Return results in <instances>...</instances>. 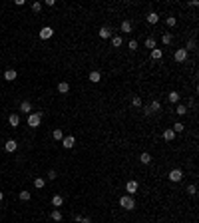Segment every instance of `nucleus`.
<instances>
[{"label":"nucleus","mask_w":199,"mask_h":223,"mask_svg":"<svg viewBox=\"0 0 199 223\" xmlns=\"http://www.w3.org/2000/svg\"><path fill=\"white\" fill-rule=\"evenodd\" d=\"M120 205L125 209V211H132V209L135 207V201H133L132 195H121L120 197Z\"/></svg>","instance_id":"f257e3e1"},{"label":"nucleus","mask_w":199,"mask_h":223,"mask_svg":"<svg viewBox=\"0 0 199 223\" xmlns=\"http://www.w3.org/2000/svg\"><path fill=\"white\" fill-rule=\"evenodd\" d=\"M40 121H42V113L40 112L30 113V116H28V125H30V128H38V125H40Z\"/></svg>","instance_id":"f03ea898"},{"label":"nucleus","mask_w":199,"mask_h":223,"mask_svg":"<svg viewBox=\"0 0 199 223\" xmlns=\"http://www.w3.org/2000/svg\"><path fill=\"white\" fill-rule=\"evenodd\" d=\"M181 179H183V171L181 169H171L169 171V181L177 183V181H181Z\"/></svg>","instance_id":"7ed1b4c3"},{"label":"nucleus","mask_w":199,"mask_h":223,"mask_svg":"<svg viewBox=\"0 0 199 223\" xmlns=\"http://www.w3.org/2000/svg\"><path fill=\"white\" fill-rule=\"evenodd\" d=\"M137 189H139V185H137V181H133V179H129V181L125 183V191H128V195L137 193Z\"/></svg>","instance_id":"20e7f679"},{"label":"nucleus","mask_w":199,"mask_h":223,"mask_svg":"<svg viewBox=\"0 0 199 223\" xmlns=\"http://www.w3.org/2000/svg\"><path fill=\"white\" fill-rule=\"evenodd\" d=\"M173 58H175V62H185V60H187V50H185V48L175 50V56H173Z\"/></svg>","instance_id":"39448f33"},{"label":"nucleus","mask_w":199,"mask_h":223,"mask_svg":"<svg viewBox=\"0 0 199 223\" xmlns=\"http://www.w3.org/2000/svg\"><path fill=\"white\" fill-rule=\"evenodd\" d=\"M62 145H64L66 149H72V148L76 145V137H74V136H66L64 140H62Z\"/></svg>","instance_id":"423d86ee"},{"label":"nucleus","mask_w":199,"mask_h":223,"mask_svg":"<svg viewBox=\"0 0 199 223\" xmlns=\"http://www.w3.org/2000/svg\"><path fill=\"white\" fill-rule=\"evenodd\" d=\"M52 34H54V30H52L50 26H44V28L40 30V38H42V40H48V38H52Z\"/></svg>","instance_id":"0eeeda50"},{"label":"nucleus","mask_w":199,"mask_h":223,"mask_svg":"<svg viewBox=\"0 0 199 223\" xmlns=\"http://www.w3.org/2000/svg\"><path fill=\"white\" fill-rule=\"evenodd\" d=\"M98 34H100V38H104V40H105V38H112V28H109V26H101Z\"/></svg>","instance_id":"6e6552de"},{"label":"nucleus","mask_w":199,"mask_h":223,"mask_svg":"<svg viewBox=\"0 0 199 223\" xmlns=\"http://www.w3.org/2000/svg\"><path fill=\"white\" fill-rule=\"evenodd\" d=\"M16 78H18V72H16V70H6V72H4V80H8V82H14Z\"/></svg>","instance_id":"1a4fd4ad"},{"label":"nucleus","mask_w":199,"mask_h":223,"mask_svg":"<svg viewBox=\"0 0 199 223\" xmlns=\"http://www.w3.org/2000/svg\"><path fill=\"white\" fill-rule=\"evenodd\" d=\"M16 148H18V144H16L14 140H8L6 144H4V149H6L8 153H12V151H16Z\"/></svg>","instance_id":"9d476101"},{"label":"nucleus","mask_w":199,"mask_h":223,"mask_svg":"<svg viewBox=\"0 0 199 223\" xmlns=\"http://www.w3.org/2000/svg\"><path fill=\"white\" fill-rule=\"evenodd\" d=\"M20 112H24L26 116H30V113H32V104L30 102H22V104H20Z\"/></svg>","instance_id":"9b49d317"},{"label":"nucleus","mask_w":199,"mask_h":223,"mask_svg":"<svg viewBox=\"0 0 199 223\" xmlns=\"http://www.w3.org/2000/svg\"><path fill=\"white\" fill-rule=\"evenodd\" d=\"M163 140H165V141H173V140H175V132H173L171 128H167L165 132H163Z\"/></svg>","instance_id":"f8f14e48"},{"label":"nucleus","mask_w":199,"mask_h":223,"mask_svg":"<svg viewBox=\"0 0 199 223\" xmlns=\"http://www.w3.org/2000/svg\"><path fill=\"white\" fill-rule=\"evenodd\" d=\"M163 58V50L161 48H153L151 50V60H161Z\"/></svg>","instance_id":"ddd939ff"},{"label":"nucleus","mask_w":199,"mask_h":223,"mask_svg":"<svg viewBox=\"0 0 199 223\" xmlns=\"http://www.w3.org/2000/svg\"><path fill=\"white\" fill-rule=\"evenodd\" d=\"M120 28H121V32H124V34H129V32H132V28H133V26H132V22H129V20H124V22H121V26H120Z\"/></svg>","instance_id":"4468645a"},{"label":"nucleus","mask_w":199,"mask_h":223,"mask_svg":"<svg viewBox=\"0 0 199 223\" xmlns=\"http://www.w3.org/2000/svg\"><path fill=\"white\" fill-rule=\"evenodd\" d=\"M8 124H10L12 128H16V125L20 124V117H18V113H10V117H8Z\"/></svg>","instance_id":"2eb2a0df"},{"label":"nucleus","mask_w":199,"mask_h":223,"mask_svg":"<svg viewBox=\"0 0 199 223\" xmlns=\"http://www.w3.org/2000/svg\"><path fill=\"white\" fill-rule=\"evenodd\" d=\"M139 161H141L143 165H149V163H151V155L147 153V151H143V153L139 155Z\"/></svg>","instance_id":"dca6fc26"},{"label":"nucleus","mask_w":199,"mask_h":223,"mask_svg":"<svg viewBox=\"0 0 199 223\" xmlns=\"http://www.w3.org/2000/svg\"><path fill=\"white\" fill-rule=\"evenodd\" d=\"M58 92H60V94H68V92H70V84L68 82H60L58 84Z\"/></svg>","instance_id":"f3484780"},{"label":"nucleus","mask_w":199,"mask_h":223,"mask_svg":"<svg viewBox=\"0 0 199 223\" xmlns=\"http://www.w3.org/2000/svg\"><path fill=\"white\" fill-rule=\"evenodd\" d=\"M147 22H149V24H157L159 22L157 12H149V14H147Z\"/></svg>","instance_id":"a211bd4d"},{"label":"nucleus","mask_w":199,"mask_h":223,"mask_svg":"<svg viewBox=\"0 0 199 223\" xmlns=\"http://www.w3.org/2000/svg\"><path fill=\"white\" fill-rule=\"evenodd\" d=\"M90 80H92L94 84H98L100 80H101V74L98 72V70H92V72H90Z\"/></svg>","instance_id":"6ab92c4d"},{"label":"nucleus","mask_w":199,"mask_h":223,"mask_svg":"<svg viewBox=\"0 0 199 223\" xmlns=\"http://www.w3.org/2000/svg\"><path fill=\"white\" fill-rule=\"evenodd\" d=\"M62 203H64V197L62 195H54L52 197V205L54 207H62Z\"/></svg>","instance_id":"aec40b11"},{"label":"nucleus","mask_w":199,"mask_h":223,"mask_svg":"<svg viewBox=\"0 0 199 223\" xmlns=\"http://www.w3.org/2000/svg\"><path fill=\"white\" fill-rule=\"evenodd\" d=\"M52 137L54 140H64V132H62V128H56L52 132Z\"/></svg>","instance_id":"412c9836"},{"label":"nucleus","mask_w":199,"mask_h":223,"mask_svg":"<svg viewBox=\"0 0 199 223\" xmlns=\"http://www.w3.org/2000/svg\"><path fill=\"white\" fill-rule=\"evenodd\" d=\"M149 110H151V113H153V112H159V110H161V104H159V100H153V102L149 104Z\"/></svg>","instance_id":"4be33fe9"},{"label":"nucleus","mask_w":199,"mask_h":223,"mask_svg":"<svg viewBox=\"0 0 199 223\" xmlns=\"http://www.w3.org/2000/svg\"><path fill=\"white\" fill-rule=\"evenodd\" d=\"M121 44H124V40H121V36H112V46H113V48H120Z\"/></svg>","instance_id":"5701e85b"},{"label":"nucleus","mask_w":199,"mask_h":223,"mask_svg":"<svg viewBox=\"0 0 199 223\" xmlns=\"http://www.w3.org/2000/svg\"><path fill=\"white\" fill-rule=\"evenodd\" d=\"M44 185H46V179L44 177H36V179H34V187H36V189H42Z\"/></svg>","instance_id":"b1692460"},{"label":"nucleus","mask_w":199,"mask_h":223,"mask_svg":"<svg viewBox=\"0 0 199 223\" xmlns=\"http://www.w3.org/2000/svg\"><path fill=\"white\" fill-rule=\"evenodd\" d=\"M167 100H169L171 104H177V102H179V94H177V92H169Z\"/></svg>","instance_id":"393cba45"},{"label":"nucleus","mask_w":199,"mask_h":223,"mask_svg":"<svg viewBox=\"0 0 199 223\" xmlns=\"http://www.w3.org/2000/svg\"><path fill=\"white\" fill-rule=\"evenodd\" d=\"M50 217H52L54 221H62V213H60V209H54V211L50 213Z\"/></svg>","instance_id":"a878e982"},{"label":"nucleus","mask_w":199,"mask_h":223,"mask_svg":"<svg viewBox=\"0 0 199 223\" xmlns=\"http://www.w3.org/2000/svg\"><path fill=\"white\" fill-rule=\"evenodd\" d=\"M18 197H20V199H22V201H30L32 193H30V191H20V193H18Z\"/></svg>","instance_id":"bb28decb"},{"label":"nucleus","mask_w":199,"mask_h":223,"mask_svg":"<svg viewBox=\"0 0 199 223\" xmlns=\"http://www.w3.org/2000/svg\"><path fill=\"white\" fill-rule=\"evenodd\" d=\"M171 129H173V132H175V133H181V132H183V129H185V125H183V124H181V121H177V124H175V125H173V128H171Z\"/></svg>","instance_id":"cd10ccee"},{"label":"nucleus","mask_w":199,"mask_h":223,"mask_svg":"<svg viewBox=\"0 0 199 223\" xmlns=\"http://www.w3.org/2000/svg\"><path fill=\"white\" fill-rule=\"evenodd\" d=\"M175 113H177V116H185V113H187V108H185L183 104H179V106H177V110H175Z\"/></svg>","instance_id":"c85d7f7f"},{"label":"nucleus","mask_w":199,"mask_h":223,"mask_svg":"<svg viewBox=\"0 0 199 223\" xmlns=\"http://www.w3.org/2000/svg\"><path fill=\"white\" fill-rule=\"evenodd\" d=\"M161 42H163L165 46H169V44H171V34H169V32H165V34L161 36Z\"/></svg>","instance_id":"c756f323"},{"label":"nucleus","mask_w":199,"mask_h":223,"mask_svg":"<svg viewBox=\"0 0 199 223\" xmlns=\"http://www.w3.org/2000/svg\"><path fill=\"white\" fill-rule=\"evenodd\" d=\"M165 24H167V26H175V24H177V20H175V16H167V18H165Z\"/></svg>","instance_id":"7c9ffc66"},{"label":"nucleus","mask_w":199,"mask_h":223,"mask_svg":"<svg viewBox=\"0 0 199 223\" xmlns=\"http://www.w3.org/2000/svg\"><path fill=\"white\" fill-rule=\"evenodd\" d=\"M145 48H149V50H153V48H155V40H153L151 36L145 40Z\"/></svg>","instance_id":"2f4dec72"},{"label":"nucleus","mask_w":199,"mask_h":223,"mask_svg":"<svg viewBox=\"0 0 199 223\" xmlns=\"http://www.w3.org/2000/svg\"><path fill=\"white\" fill-rule=\"evenodd\" d=\"M128 48L132 50V52H135V50H137V40H129L128 42Z\"/></svg>","instance_id":"473e14b6"},{"label":"nucleus","mask_w":199,"mask_h":223,"mask_svg":"<svg viewBox=\"0 0 199 223\" xmlns=\"http://www.w3.org/2000/svg\"><path fill=\"white\" fill-rule=\"evenodd\" d=\"M132 104H133L135 108H139V106H141V98H139V96H133V98H132Z\"/></svg>","instance_id":"72a5a7b5"},{"label":"nucleus","mask_w":199,"mask_h":223,"mask_svg":"<svg viewBox=\"0 0 199 223\" xmlns=\"http://www.w3.org/2000/svg\"><path fill=\"white\" fill-rule=\"evenodd\" d=\"M187 193H189V195H195V193H197V187L193 185V183H191V185H187Z\"/></svg>","instance_id":"f704fd0d"},{"label":"nucleus","mask_w":199,"mask_h":223,"mask_svg":"<svg viewBox=\"0 0 199 223\" xmlns=\"http://www.w3.org/2000/svg\"><path fill=\"white\" fill-rule=\"evenodd\" d=\"M195 46H197V44H195V40H189V42H187V46H185V50H195Z\"/></svg>","instance_id":"c9c22d12"},{"label":"nucleus","mask_w":199,"mask_h":223,"mask_svg":"<svg viewBox=\"0 0 199 223\" xmlns=\"http://www.w3.org/2000/svg\"><path fill=\"white\" fill-rule=\"evenodd\" d=\"M32 10H34V12H40V10H42V4H40V2H32Z\"/></svg>","instance_id":"e433bc0d"},{"label":"nucleus","mask_w":199,"mask_h":223,"mask_svg":"<svg viewBox=\"0 0 199 223\" xmlns=\"http://www.w3.org/2000/svg\"><path fill=\"white\" fill-rule=\"evenodd\" d=\"M56 177H58V173H56L54 169H52V171H48V179H56Z\"/></svg>","instance_id":"4c0bfd02"},{"label":"nucleus","mask_w":199,"mask_h":223,"mask_svg":"<svg viewBox=\"0 0 199 223\" xmlns=\"http://www.w3.org/2000/svg\"><path fill=\"white\" fill-rule=\"evenodd\" d=\"M80 223H92V219H90V217H82V221H80Z\"/></svg>","instance_id":"58836bf2"},{"label":"nucleus","mask_w":199,"mask_h":223,"mask_svg":"<svg viewBox=\"0 0 199 223\" xmlns=\"http://www.w3.org/2000/svg\"><path fill=\"white\" fill-rule=\"evenodd\" d=\"M2 199H4V193H2V191H0V201H2Z\"/></svg>","instance_id":"ea45409f"}]
</instances>
